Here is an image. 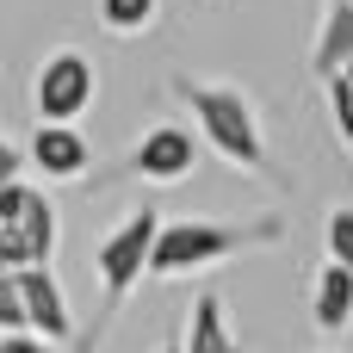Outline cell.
<instances>
[{
  "instance_id": "obj_1",
  "label": "cell",
  "mask_w": 353,
  "mask_h": 353,
  "mask_svg": "<svg viewBox=\"0 0 353 353\" xmlns=\"http://www.w3.org/2000/svg\"><path fill=\"white\" fill-rule=\"evenodd\" d=\"M285 223L279 217H254V223H217V217H161L155 230V254H149V273L161 279H186V273H205L242 248H261V242H279Z\"/></svg>"
},
{
  "instance_id": "obj_2",
  "label": "cell",
  "mask_w": 353,
  "mask_h": 353,
  "mask_svg": "<svg viewBox=\"0 0 353 353\" xmlns=\"http://www.w3.org/2000/svg\"><path fill=\"white\" fill-rule=\"evenodd\" d=\"M180 99L192 105V124L205 130V143H211L230 168H248V174L267 168V137H261V118H254V105H248L242 87L180 81Z\"/></svg>"
},
{
  "instance_id": "obj_3",
  "label": "cell",
  "mask_w": 353,
  "mask_h": 353,
  "mask_svg": "<svg viewBox=\"0 0 353 353\" xmlns=\"http://www.w3.org/2000/svg\"><path fill=\"white\" fill-rule=\"evenodd\" d=\"M155 230H161L155 211H130L99 242V292H105V304H118V298L137 292V279L149 273V254H155Z\"/></svg>"
},
{
  "instance_id": "obj_4",
  "label": "cell",
  "mask_w": 353,
  "mask_h": 353,
  "mask_svg": "<svg viewBox=\"0 0 353 353\" xmlns=\"http://www.w3.org/2000/svg\"><path fill=\"white\" fill-rule=\"evenodd\" d=\"M31 99H37V118H43V124H74V118L93 105V62H87L81 50H56V56L37 68Z\"/></svg>"
},
{
  "instance_id": "obj_5",
  "label": "cell",
  "mask_w": 353,
  "mask_h": 353,
  "mask_svg": "<svg viewBox=\"0 0 353 353\" xmlns=\"http://www.w3.org/2000/svg\"><path fill=\"white\" fill-rule=\"evenodd\" d=\"M130 168H137L143 180H155V186H174V180H186V174L199 168V137H192L186 124H155V130L137 143Z\"/></svg>"
},
{
  "instance_id": "obj_6",
  "label": "cell",
  "mask_w": 353,
  "mask_h": 353,
  "mask_svg": "<svg viewBox=\"0 0 353 353\" xmlns=\"http://www.w3.org/2000/svg\"><path fill=\"white\" fill-rule=\"evenodd\" d=\"M19 292H25V329H31V335H43L50 347L74 335L68 298H62V285H56V273H50V267H31V273H19Z\"/></svg>"
},
{
  "instance_id": "obj_7",
  "label": "cell",
  "mask_w": 353,
  "mask_h": 353,
  "mask_svg": "<svg viewBox=\"0 0 353 353\" xmlns=\"http://www.w3.org/2000/svg\"><path fill=\"white\" fill-rule=\"evenodd\" d=\"M25 155H31V168H37L43 180H74V174H87V161H93V149H87V137H81L74 124H37L31 143H25Z\"/></svg>"
},
{
  "instance_id": "obj_8",
  "label": "cell",
  "mask_w": 353,
  "mask_h": 353,
  "mask_svg": "<svg viewBox=\"0 0 353 353\" xmlns=\"http://www.w3.org/2000/svg\"><path fill=\"white\" fill-rule=\"evenodd\" d=\"M353 62V0H335L323 12V31H316V50H310V68L316 81H341Z\"/></svg>"
},
{
  "instance_id": "obj_9",
  "label": "cell",
  "mask_w": 353,
  "mask_h": 353,
  "mask_svg": "<svg viewBox=\"0 0 353 353\" xmlns=\"http://www.w3.org/2000/svg\"><path fill=\"white\" fill-rule=\"evenodd\" d=\"M310 316H316V329H329V335L353 329V273L347 267L323 261V273H316V285H310Z\"/></svg>"
},
{
  "instance_id": "obj_10",
  "label": "cell",
  "mask_w": 353,
  "mask_h": 353,
  "mask_svg": "<svg viewBox=\"0 0 353 353\" xmlns=\"http://www.w3.org/2000/svg\"><path fill=\"white\" fill-rule=\"evenodd\" d=\"M180 353H236L230 310H223V298H217V292H205V298L192 304V323H186V341H180Z\"/></svg>"
},
{
  "instance_id": "obj_11",
  "label": "cell",
  "mask_w": 353,
  "mask_h": 353,
  "mask_svg": "<svg viewBox=\"0 0 353 353\" xmlns=\"http://www.w3.org/2000/svg\"><path fill=\"white\" fill-rule=\"evenodd\" d=\"M149 19H155V0H99V25L118 31V37L149 31Z\"/></svg>"
},
{
  "instance_id": "obj_12",
  "label": "cell",
  "mask_w": 353,
  "mask_h": 353,
  "mask_svg": "<svg viewBox=\"0 0 353 353\" xmlns=\"http://www.w3.org/2000/svg\"><path fill=\"white\" fill-rule=\"evenodd\" d=\"M323 242H329V261L353 273V211H329V223H323Z\"/></svg>"
},
{
  "instance_id": "obj_13",
  "label": "cell",
  "mask_w": 353,
  "mask_h": 353,
  "mask_svg": "<svg viewBox=\"0 0 353 353\" xmlns=\"http://www.w3.org/2000/svg\"><path fill=\"white\" fill-rule=\"evenodd\" d=\"M25 329V292H19V273L0 267V335H19Z\"/></svg>"
},
{
  "instance_id": "obj_14",
  "label": "cell",
  "mask_w": 353,
  "mask_h": 353,
  "mask_svg": "<svg viewBox=\"0 0 353 353\" xmlns=\"http://www.w3.org/2000/svg\"><path fill=\"white\" fill-rule=\"evenodd\" d=\"M329 87V112H335V130H341V143L353 149V87L347 81H323Z\"/></svg>"
},
{
  "instance_id": "obj_15",
  "label": "cell",
  "mask_w": 353,
  "mask_h": 353,
  "mask_svg": "<svg viewBox=\"0 0 353 353\" xmlns=\"http://www.w3.org/2000/svg\"><path fill=\"white\" fill-rule=\"evenodd\" d=\"M0 353H50V341L31 335V329H19V335H0Z\"/></svg>"
},
{
  "instance_id": "obj_16",
  "label": "cell",
  "mask_w": 353,
  "mask_h": 353,
  "mask_svg": "<svg viewBox=\"0 0 353 353\" xmlns=\"http://www.w3.org/2000/svg\"><path fill=\"white\" fill-rule=\"evenodd\" d=\"M12 180H25V155L12 143H0V186H12Z\"/></svg>"
},
{
  "instance_id": "obj_17",
  "label": "cell",
  "mask_w": 353,
  "mask_h": 353,
  "mask_svg": "<svg viewBox=\"0 0 353 353\" xmlns=\"http://www.w3.org/2000/svg\"><path fill=\"white\" fill-rule=\"evenodd\" d=\"M161 353H180V341H168V347H161Z\"/></svg>"
},
{
  "instance_id": "obj_18",
  "label": "cell",
  "mask_w": 353,
  "mask_h": 353,
  "mask_svg": "<svg viewBox=\"0 0 353 353\" xmlns=\"http://www.w3.org/2000/svg\"><path fill=\"white\" fill-rule=\"evenodd\" d=\"M341 81H347V87H353V62H347V74H341Z\"/></svg>"
}]
</instances>
